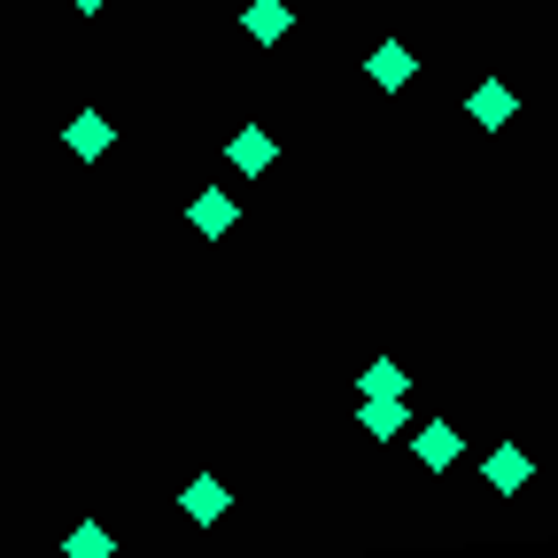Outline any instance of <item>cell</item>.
Returning a JSON list of instances; mask_svg holds the SVG:
<instances>
[{
  "instance_id": "cell-9",
  "label": "cell",
  "mask_w": 558,
  "mask_h": 558,
  "mask_svg": "<svg viewBox=\"0 0 558 558\" xmlns=\"http://www.w3.org/2000/svg\"><path fill=\"white\" fill-rule=\"evenodd\" d=\"M481 481H488V488H497V497H512V488H527V481H535V458L505 442L497 458H488V465H481Z\"/></svg>"
},
{
  "instance_id": "cell-7",
  "label": "cell",
  "mask_w": 558,
  "mask_h": 558,
  "mask_svg": "<svg viewBox=\"0 0 558 558\" xmlns=\"http://www.w3.org/2000/svg\"><path fill=\"white\" fill-rule=\"evenodd\" d=\"M241 32H248L256 47H279V39L295 32V9H288V0H248V16H241Z\"/></svg>"
},
{
  "instance_id": "cell-5",
  "label": "cell",
  "mask_w": 558,
  "mask_h": 558,
  "mask_svg": "<svg viewBox=\"0 0 558 558\" xmlns=\"http://www.w3.org/2000/svg\"><path fill=\"white\" fill-rule=\"evenodd\" d=\"M62 140H70V156H78V163H101V156H109V140H117V124H109L101 109H78Z\"/></svg>"
},
{
  "instance_id": "cell-11",
  "label": "cell",
  "mask_w": 558,
  "mask_h": 558,
  "mask_svg": "<svg viewBox=\"0 0 558 558\" xmlns=\"http://www.w3.org/2000/svg\"><path fill=\"white\" fill-rule=\"evenodd\" d=\"M357 388H365V396H411V373L380 357V365H365V373H357Z\"/></svg>"
},
{
  "instance_id": "cell-13",
  "label": "cell",
  "mask_w": 558,
  "mask_h": 558,
  "mask_svg": "<svg viewBox=\"0 0 558 558\" xmlns=\"http://www.w3.org/2000/svg\"><path fill=\"white\" fill-rule=\"evenodd\" d=\"M70 9H78V16H101V9H109V0H70Z\"/></svg>"
},
{
  "instance_id": "cell-2",
  "label": "cell",
  "mask_w": 558,
  "mask_h": 558,
  "mask_svg": "<svg viewBox=\"0 0 558 558\" xmlns=\"http://www.w3.org/2000/svg\"><path fill=\"white\" fill-rule=\"evenodd\" d=\"M179 512L202 520V527H218V520L233 512V488H226V481H209V473H194V481L179 488Z\"/></svg>"
},
{
  "instance_id": "cell-8",
  "label": "cell",
  "mask_w": 558,
  "mask_h": 558,
  "mask_svg": "<svg viewBox=\"0 0 558 558\" xmlns=\"http://www.w3.org/2000/svg\"><path fill=\"white\" fill-rule=\"evenodd\" d=\"M186 218H194V233H209V241H218V233H233V218H241V202H233L226 186H202Z\"/></svg>"
},
{
  "instance_id": "cell-1",
  "label": "cell",
  "mask_w": 558,
  "mask_h": 558,
  "mask_svg": "<svg viewBox=\"0 0 558 558\" xmlns=\"http://www.w3.org/2000/svg\"><path fill=\"white\" fill-rule=\"evenodd\" d=\"M365 78H373V86H388V94H403V86L418 78V54H411L403 39H380V47L365 54Z\"/></svg>"
},
{
  "instance_id": "cell-4",
  "label": "cell",
  "mask_w": 558,
  "mask_h": 558,
  "mask_svg": "<svg viewBox=\"0 0 558 558\" xmlns=\"http://www.w3.org/2000/svg\"><path fill=\"white\" fill-rule=\"evenodd\" d=\"M512 109H520V94H512L505 78H481V86L465 94V117H473L481 132H497V124H512Z\"/></svg>"
},
{
  "instance_id": "cell-12",
  "label": "cell",
  "mask_w": 558,
  "mask_h": 558,
  "mask_svg": "<svg viewBox=\"0 0 558 558\" xmlns=\"http://www.w3.org/2000/svg\"><path fill=\"white\" fill-rule=\"evenodd\" d=\"M70 558H109L117 543H109V527H70V543H62Z\"/></svg>"
},
{
  "instance_id": "cell-3",
  "label": "cell",
  "mask_w": 558,
  "mask_h": 558,
  "mask_svg": "<svg viewBox=\"0 0 558 558\" xmlns=\"http://www.w3.org/2000/svg\"><path fill=\"white\" fill-rule=\"evenodd\" d=\"M411 450H418V465H427V473H450V465H458V450H465V435L450 427V418H427V427L411 435Z\"/></svg>"
},
{
  "instance_id": "cell-6",
  "label": "cell",
  "mask_w": 558,
  "mask_h": 558,
  "mask_svg": "<svg viewBox=\"0 0 558 558\" xmlns=\"http://www.w3.org/2000/svg\"><path fill=\"white\" fill-rule=\"evenodd\" d=\"M226 156H233V171H248V179H264V171L279 163V140H271L264 124H241V132H233V148H226Z\"/></svg>"
},
{
  "instance_id": "cell-10",
  "label": "cell",
  "mask_w": 558,
  "mask_h": 558,
  "mask_svg": "<svg viewBox=\"0 0 558 558\" xmlns=\"http://www.w3.org/2000/svg\"><path fill=\"white\" fill-rule=\"evenodd\" d=\"M403 418H411V411H403V396H365V403H357V427H365V435H380V442H396V435H403Z\"/></svg>"
}]
</instances>
